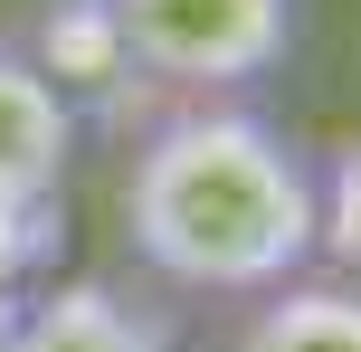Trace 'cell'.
<instances>
[{
  "label": "cell",
  "instance_id": "cell-1",
  "mask_svg": "<svg viewBox=\"0 0 361 352\" xmlns=\"http://www.w3.org/2000/svg\"><path fill=\"white\" fill-rule=\"evenodd\" d=\"M124 248L180 296H267L314 267V162L238 95H190L124 162Z\"/></svg>",
  "mask_w": 361,
  "mask_h": 352
},
{
  "label": "cell",
  "instance_id": "cell-2",
  "mask_svg": "<svg viewBox=\"0 0 361 352\" xmlns=\"http://www.w3.org/2000/svg\"><path fill=\"white\" fill-rule=\"evenodd\" d=\"M133 57L171 95H238L295 57L305 0H114Z\"/></svg>",
  "mask_w": 361,
  "mask_h": 352
},
{
  "label": "cell",
  "instance_id": "cell-3",
  "mask_svg": "<svg viewBox=\"0 0 361 352\" xmlns=\"http://www.w3.org/2000/svg\"><path fill=\"white\" fill-rule=\"evenodd\" d=\"M19 48H29V67L76 105V124H124V114H152V95H162L143 76V57H133L114 0H48Z\"/></svg>",
  "mask_w": 361,
  "mask_h": 352
},
{
  "label": "cell",
  "instance_id": "cell-4",
  "mask_svg": "<svg viewBox=\"0 0 361 352\" xmlns=\"http://www.w3.org/2000/svg\"><path fill=\"white\" fill-rule=\"evenodd\" d=\"M10 352H180V334L105 277H57V286H29Z\"/></svg>",
  "mask_w": 361,
  "mask_h": 352
},
{
  "label": "cell",
  "instance_id": "cell-5",
  "mask_svg": "<svg viewBox=\"0 0 361 352\" xmlns=\"http://www.w3.org/2000/svg\"><path fill=\"white\" fill-rule=\"evenodd\" d=\"M76 162V105L29 67L19 38H0V200H57Z\"/></svg>",
  "mask_w": 361,
  "mask_h": 352
},
{
  "label": "cell",
  "instance_id": "cell-6",
  "mask_svg": "<svg viewBox=\"0 0 361 352\" xmlns=\"http://www.w3.org/2000/svg\"><path fill=\"white\" fill-rule=\"evenodd\" d=\"M228 352H361V277H305L257 296V315L228 334Z\"/></svg>",
  "mask_w": 361,
  "mask_h": 352
},
{
  "label": "cell",
  "instance_id": "cell-7",
  "mask_svg": "<svg viewBox=\"0 0 361 352\" xmlns=\"http://www.w3.org/2000/svg\"><path fill=\"white\" fill-rule=\"evenodd\" d=\"M314 257L361 277V133L314 162Z\"/></svg>",
  "mask_w": 361,
  "mask_h": 352
},
{
  "label": "cell",
  "instance_id": "cell-8",
  "mask_svg": "<svg viewBox=\"0 0 361 352\" xmlns=\"http://www.w3.org/2000/svg\"><path fill=\"white\" fill-rule=\"evenodd\" d=\"M67 248V210L57 200H0V286H38Z\"/></svg>",
  "mask_w": 361,
  "mask_h": 352
},
{
  "label": "cell",
  "instance_id": "cell-9",
  "mask_svg": "<svg viewBox=\"0 0 361 352\" xmlns=\"http://www.w3.org/2000/svg\"><path fill=\"white\" fill-rule=\"evenodd\" d=\"M19 305H29V286H0V352L19 343Z\"/></svg>",
  "mask_w": 361,
  "mask_h": 352
}]
</instances>
